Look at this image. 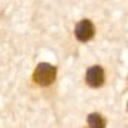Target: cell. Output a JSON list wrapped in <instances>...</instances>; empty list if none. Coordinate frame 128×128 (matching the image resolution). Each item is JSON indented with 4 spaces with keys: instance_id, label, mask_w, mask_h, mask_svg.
Wrapping results in <instances>:
<instances>
[{
    "instance_id": "cell-1",
    "label": "cell",
    "mask_w": 128,
    "mask_h": 128,
    "mask_svg": "<svg viewBox=\"0 0 128 128\" xmlns=\"http://www.w3.org/2000/svg\"><path fill=\"white\" fill-rule=\"evenodd\" d=\"M57 79V67L49 63H39L33 72V80L39 86H49Z\"/></svg>"
},
{
    "instance_id": "cell-3",
    "label": "cell",
    "mask_w": 128,
    "mask_h": 128,
    "mask_svg": "<svg viewBox=\"0 0 128 128\" xmlns=\"http://www.w3.org/2000/svg\"><path fill=\"white\" fill-rule=\"evenodd\" d=\"M85 82L91 88H100V86H103V84H104V68L100 64L91 66L86 70V73H85Z\"/></svg>"
},
{
    "instance_id": "cell-2",
    "label": "cell",
    "mask_w": 128,
    "mask_h": 128,
    "mask_svg": "<svg viewBox=\"0 0 128 128\" xmlns=\"http://www.w3.org/2000/svg\"><path fill=\"white\" fill-rule=\"evenodd\" d=\"M74 36L79 42L86 43L96 36V26L92 24L91 20H82L74 27Z\"/></svg>"
},
{
    "instance_id": "cell-4",
    "label": "cell",
    "mask_w": 128,
    "mask_h": 128,
    "mask_svg": "<svg viewBox=\"0 0 128 128\" xmlns=\"http://www.w3.org/2000/svg\"><path fill=\"white\" fill-rule=\"evenodd\" d=\"M86 122H88L90 128H106V124H107V121L103 118V115L97 113V112H92L88 115Z\"/></svg>"
}]
</instances>
